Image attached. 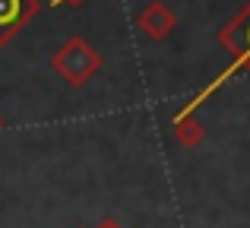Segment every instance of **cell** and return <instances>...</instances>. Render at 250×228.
<instances>
[{"label":"cell","mask_w":250,"mask_h":228,"mask_svg":"<svg viewBox=\"0 0 250 228\" xmlns=\"http://www.w3.org/2000/svg\"><path fill=\"white\" fill-rule=\"evenodd\" d=\"M51 67H54L70 86H83V83L98 70V54L83 41V38H70V41L51 57Z\"/></svg>","instance_id":"cell-1"},{"label":"cell","mask_w":250,"mask_h":228,"mask_svg":"<svg viewBox=\"0 0 250 228\" xmlns=\"http://www.w3.org/2000/svg\"><path fill=\"white\" fill-rule=\"evenodd\" d=\"M136 25H140L149 38H165L168 32L174 29V16H171V10H168L165 3L155 0V3H149L146 10L136 16Z\"/></svg>","instance_id":"cell-2"},{"label":"cell","mask_w":250,"mask_h":228,"mask_svg":"<svg viewBox=\"0 0 250 228\" xmlns=\"http://www.w3.org/2000/svg\"><path fill=\"white\" fill-rule=\"evenodd\" d=\"M19 10H22V0H0V25H13L19 16Z\"/></svg>","instance_id":"cell-4"},{"label":"cell","mask_w":250,"mask_h":228,"mask_svg":"<svg viewBox=\"0 0 250 228\" xmlns=\"http://www.w3.org/2000/svg\"><path fill=\"white\" fill-rule=\"evenodd\" d=\"M98 228H124V225L117 222V219H102V225H98Z\"/></svg>","instance_id":"cell-5"},{"label":"cell","mask_w":250,"mask_h":228,"mask_svg":"<svg viewBox=\"0 0 250 228\" xmlns=\"http://www.w3.org/2000/svg\"><path fill=\"white\" fill-rule=\"evenodd\" d=\"M174 136H177V143L181 146H200L203 143V136H206V130H203V124L196 121V117H181V121L174 124Z\"/></svg>","instance_id":"cell-3"},{"label":"cell","mask_w":250,"mask_h":228,"mask_svg":"<svg viewBox=\"0 0 250 228\" xmlns=\"http://www.w3.org/2000/svg\"><path fill=\"white\" fill-rule=\"evenodd\" d=\"M0 127H3V117H0Z\"/></svg>","instance_id":"cell-6"}]
</instances>
